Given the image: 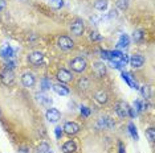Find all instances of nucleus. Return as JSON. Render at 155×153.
<instances>
[{
    "label": "nucleus",
    "instance_id": "7",
    "mask_svg": "<svg viewBox=\"0 0 155 153\" xmlns=\"http://www.w3.org/2000/svg\"><path fill=\"white\" fill-rule=\"evenodd\" d=\"M28 61H29V64H32L35 66H38V65L43 64L44 54L41 53V52H33V53L29 54V57H28Z\"/></svg>",
    "mask_w": 155,
    "mask_h": 153
},
{
    "label": "nucleus",
    "instance_id": "26",
    "mask_svg": "<svg viewBox=\"0 0 155 153\" xmlns=\"http://www.w3.org/2000/svg\"><path fill=\"white\" fill-rule=\"evenodd\" d=\"M52 87V83H51V81H49V79H47V78H44L43 81H41V89L44 90H49Z\"/></svg>",
    "mask_w": 155,
    "mask_h": 153
},
{
    "label": "nucleus",
    "instance_id": "17",
    "mask_svg": "<svg viewBox=\"0 0 155 153\" xmlns=\"http://www.w3.org/2000/svg\"><path fill=\"white\" fill-rule=\"evenodd\" d=\"M76 149H77V147H76V142L74 141H66L64 145H62V152L64 153H73V152H76Z\"/></svg>",
    "mask_w": 155,
    "mask_h": 153
},
{
    "label": "nucleus",
    "instance_id": "29",
    "mask_svg": "<svg viewBox=\"0 0 155 153\" xmlns=\"http://www.w3.org/2000/svg\"><path fill=\"white\" fill-rule=\"evenodd\" d=\"M101 57L104 58V60L110 61V58H111V53H110V52H107V50H102V52H101Z\"/></svg>",
    "mask_w": 155,
    "mask_h": 153
},
{
    "label": "nucleus",
    "instance_id": "21",
    "mask_svg": "<svg viewBox=\"0 0 155 153\" xmlns=\"http://www.w3.org/2000/svg\"><path fill=\"white\" fill-rule=\"evenodd\" d=\"M48 3L53 9H60V8H62L64 4H65L64 0H48Z\"/></svg>",
    "mask_w": 155,
    "mask_h": 153
},
{
    "label": "nucleus",
    "instance_id": "25",
    "mask_svg": "<svg viewBox=\"0 0 155 153\" xmlns=\"http://www.w3.org/2000/svg\"><path fill=\"white\" fill-rule=\"evenodd\" d=\"M146 136H147V139H149L150 142H153L155 140V130L154 128H149V130L146 131Z\"/></svg>",
    "mask_w": 155,
    "mask_h": 153
},
{
    "label": "nucleus",
    "instance_id": "3",
    "mask_svg": "<svg viewBox=\"0 0 155 153\" xmlns=\"http://www.w3.org/2000/svg\"><path fill=\"white\" fill-rule=\"evenodd\" d=\"M57 45L61 50H70L74 48V42L73 40L68 36H60L57 38Z\"/></svg>",
    "mask_w": 155,
    "mask_h": 153
},
{
    "label": "nucleus",
    "instance_id": "11",
    "mask_svg": "<svg viewBox=\"0 0 155 153\" xmlns=\"http://www.w3.org/2000/svg\"><path fill=\"white\" fill-rule=\"evenodd\" d=\"M21 83L25 87H33L35 83H36V79H35V75L31 74V73H25L21 76Z\"/></svg>",
    "mask_w": 155,
    "mask_h": 153
},
{
    "label": "nucleus",
    "instance_id": "22",
    "mask_svg": "<svg viewBox=\"0 0 155 153\" xmlns=\"http://www.w3.org/2000/svg\"><path fill=\"white\" fill-rule=\"evenodd\" d=\"M133 38H134V41L135 42H140V41H143V38H144V32L143 30H135V32L133 33Z\"/></svg>",
    "mask_w": 155,
    "mask_h": 153
},
{
    "label": "nucleus",
    "instance_id": "8",
    "mask_svg": "<svg viewBox=\"0 0 155 153\" xmlns=\"http://www.w3.org/2000/svg\"><path fill=\"white\" fill-rule=\"evenodd\" d=\"M62 130L68 135H76V133H78V131H80V126L77 123H74V121H66Z\"/></svg>",
    "mask_w": 155,
    "mask_h": 153
},
{
    "label": "nucleus",
    "instance_id": "24",
    "mask_svg": "<svg viewBox=\"0 0 155 153\" xmlns=\"http://www.w3.org/2000/svg\"><path fill=\"white\" fill-rule=\"evenodd\" d=\"M129 131H130V133H131V136L134 140H138V132H137V127L134 126V123H130L129 124Z\"/></svg>",
    "mask_w": 155,
    "mask_h": 153
},
{
    "label": "nucleus",
    "instance_id": "1",
    "mask_svg": "<svg viewBox=\"0 0 155 153\" xmlns=\"http://www.w3.org/2000/svg\"><path fill=\"white\" fill-rule=\"evenodd\" d=\"M70 67L76 73H82V71H85L87 67V61L84 57H76L74 60L70 62Z\"/></svg>",
    "mask_w": 155,
    "mask_h": 153
},
{
    "label": "nucleus",
    "instance_id": "27",
    "mask_svg": "<svg viewBox=\"0 0 155 153\" xmlns=\"http://www.w3.org/2000/svg\"><path fill=\"white\" fill-rule=\"evenodd\" d=\"M37 99H38V102H41L44 104H51L52 103V99L48 98V96H44V95H37Z\"/></svg>",
    "mask_w": 155,
    "mask_h": 153
},
{
    "label": "nucleus",
    "instance_id": "23",
    "mask_svg": "<svg viewBox=\"0 0 155 153\" xmlns=\"http://www.w3.org/2000/svg\"><path fill=\"white\" fill-rule=\"evenodd\" d=\"M115 5H117L118 9H121V11H125V9H127V7H129V2H127V0H117Z\"/></svg>",
    "mask_w": 155,
    "mask_h": 153
},
{
    "label": "nucleus",
    "instance_id": "16",
    "mask_svg": "<svg viewBox=\"0 0 155 153\" xmlns=\"http://www.w3.org/2000/svg\"><path fill=\"white\" fill-rule=\"evenodd\" d=\"M122 78L125 79L126 82H127V85L130 86V87H133V89H139L138 85H137V82L133 79V75L130 74V73H125V71H123V73H122Z\"/></svg>",
    "mask_w": 155,
    "mask_h": 153
},
{
    "label": "nucleus",
    "instance_id": "33",
    "mask_svg": "<svg viewBox=\"0 0 155 153\" xmlns=\"http://www.w3.org/2000/svg\"><path fill=\"white\" fill-rule=\"evenodd\" d=\"M81 114H82L85 117H87L90 115V110L87 108V107H81Z\"/></svg>",
    "mask_w": 155,
    "mask_h": 153
},
{
    "label": "nucleus",
    "instance_id": "34",
    "mask_svg": "<svg viewBox=\"0 0 155 153\" xmlns=\"http://www.w3.org/2000/svg\"><path fill=\"white\" fill-rule=\"evenodd\" d=\"M54 133H56V137H57V139H61V136H62V128L61 127H56Z\"/></svg>",
    "mask_w": 155,
    "mask_h": 153
},
{
    "label": "nucleus",
    "instance_id": "37",
    "mask_svg": "<svg viewBox=\"0 0 155 153\" xmlns=\"http://www.w3.org/2000/svg\"><path fill=\"white\" fill-rule=\"evenodd\" d=\"M5 5H7L5 0H0V11H3V9L5 8Z\"/></svg>",
    "mask_w": 155,
    "mask_h": 153
},
{
    "label": "nucleus",
    "instance_id": "4",
    "mask_svg": "<svg viewBox=\"0 0 155 153\" xmlns=\"http://www.w3.org/2000/svg\"><path fill=\"white\" fill-rule=\"evenodd\" d=\"M129 110H130V107L127 106V103H125V102H118L115 104V112H117V115L119 117H122V119L129 116Z\"/></svg>",
    "mask_w": 155,
    "mask_h": 153
},
{
    "label": "nucleus",
    "instance_id": "12",
    "mask_svg": "<svg viewBox=\"0 0 155 153\" xmlns=\"http://www.w3.org/2000/svg\"><path fill=\"white\" fill-rule=\"evenodd\" d=\"M72 74H70V71L65 70V69H61V70H58L57 73V79L61 83H66V82H70L72 81Z\"/></svg>",
    "mask_w": 155,
    "mask_h": 153
},
{
    "label": "nucleus",
    "instance_id": "10",
    "mask_svg": "<svg viewBox=\"0 0 155 153\" xmlns=\"http://www.w3.org/2000/svg\"><path fill=\"white\" fill-rule=\"evenodd\" d=\"M129 61H130V65H131L133 67L139 69V67H142L143 64H144V57L140 54H134V55H131V58H130Z\"/></svg>",
    "mask_w": 155,
    "mask_h": 153
},
{
    "label": "nucleus",
    "instance_id": "40",
    "mask_svg": "<svg viewBox=\"0 0 155 153\" xmlns=\"http://www.w3.org/2000/svg\"><path fill=\"white\" fill-rule=\"evenodd\" d=\"M44 153H53V152H51V151H47V152H44Z\"/></svg>",
    "mask_w": 155,
    "mask_h": 153
},
{
    "label": "nucleus",
    "instance_id": "35",
    "mask_svg": "<svg viewBox=\"0 0 155 153\" xmlns=\"http://www.w3.org/2000/svg\"><path fill=\"white\" fill-rule=\"evenodd\" d=\"M142 92H143V95H144V98H146V99L150 96V91H149V87H147V86H143Z\"/></svg>",
    "mask_w": 155,
    "mask_h": 153
},
{
    "label": "nucleus",
    "instance_id": "31",
    "mask_svg": "<svg viewBox=\"0 0 155 153\" xmlns=\"http://www.w3.org/2000/svg\"><path fill=\"white\" fill-rule=\"evenodd\" d=\"M15 66H16V62L13 60H8V61H7V64H5V67L7 69H11V70L15 69Z\"/></svg>",
    "mask_w": 155,
    "mask_h": 153
},
{
    "label": "nucleus",
    "instance_id": "13",
    "mask_svg": "<svg viewBox=\"0 0 155 153\" xmlns=\"http://www.w3.org/2000/svg\"><path fill=\"white\" fill-rule=\"evenodd\" d=\"M93 73L98 76V78L104 76L106 74V66H105V64H102V62H96V64L93 65Z\"/></svg>",
    "mask_w": 155,
    "mask_h": 153
},
{
    "label": "nucleus",
    "instance_id": "9",
    "mask_svg": "<svg viewBox=\"0 0 155 153\" xmlns=\"http://www.w3.org/2000/svg\"><path fill=\"white\" fill-rule=\"evenodd\" d=\"M45 116H47L49 123H57L60 117H61V114H60V111L57 108H49L47 111V114H45Z\"/></svg>",
    "mask_w": 155,
    "mask_h": 153
},
{
    "label": "nucleus",
    "instance_id": "38",
    "mask_svg": "<svg viewBox=\"0 0 155 153\" xmlns=\"http://www.w3.org/2000/svg\"><path fill=\"white\" fill-rule=\"evenodd\" d=\"M119 153H125V148H123L122 142H119Z\"/></svg>",
    "mask_w": 155,
    "mask_h": 153
},
{
    "label": "nucleus",
    "instance_id": "2",
    "mask_svg": "<svg viewBox=\"0 0 155 153\" xmlns=\"http://www.w3.org/2000/svg\"><path fill=\"white\" fill-rule=\"evenodd\" d=\"M0 81H2L3 85L5 86H11L13 81H15V73L11 69H4V70L2 71V74H0Z\"/></svg>",
    "mask_w": 155,
    "mask_h": 153
},
{
    "label": "nucleus",
    "instance_id": "28",
    "mask_svg": "<svg viewBox=\"0 0 155 153\" xmlns=\"http://www.w3.org/2000/svg\"><path fill=\"white\" fill-rule=\"evenodd\" d=\"M49 151V145L47 144V142H43V144H40V147H38V153H44Z\"/></svg>",
    "mask_w": 155,
    "mask_h": 153
},
{
    "label": "nucleus",
    "instance_id": "18",
    "mask_svg": "<svg viewBox=\"0 0 155 153\" xmlns=\"http://www.w3.org/2000/svg\"><path fill=\"white\" fill-rule=\"evenodd\" d=\"M114 126V123L111 121L110 117L105 116V117H101L100 121H98V127H104V128H111Z\"/></svg>",
    "mask_w": 155,
    "mask_h": 153
},
{
    "label": "nucleus",
    "instance_id": "30",
    "mask_svg": "<svg viewBox=\"0 0 155 153\" xmlns=\"http://www.w3.org/2000/svg\"><path fill=\"white\" fill-rule=\"evenodd\" d=\"M117 16H118V13H117V9H111V11L107 13V19H109V20L117 19Z\"/></svg>",
    "mask_w": 155,
    "mask_h": 153
},
{
    "label": "nucleus",
    "instance_id": "39",
    "mask_svg": "<svg viewBox=\"0 0 155 153\" xmlns=\"http://www.w3.org/2000/svg\"><path fill=\"white\" fill-rule=\"evenodd\" d=\"M19 153H28V149L27 148H20V151H19Z\"/></svg>",
    "mask_w": 155,
    "mask_h": 153
},
{
    "label": "nucleus",
    "instance_id": "6",
    "mask_svg": "<svg viewBox=\"0 0 155 153\" xmlns=\"http://www.w3.org/2000/svg\"><path fill=\"white\" fill-rule=\"evenodd\" d=\"M13 49L12 46L9 44H4L2 48H0V55H2V58H4V60H12L13 58Z\"/></svg>",
    "mask_w": 155,
    "mask_h": 153
},
{
    "label": "nucleus",
    "instance_id": "5",
    "mask_svg": "<svg viewBox=\"0 0 155 153\" xmlns=\"http://www.w3.org/2000/svg\"><path fill=\"white\" fill-rule=\"evenodd\" d=\"M70 30H72V33L76 34V36H81V34L84 33V30H85L84 21L82 20H76V21H73L70 24Z\"/></svg>",
    "mask_w": 155,
    "mask_h": 153
},
{
    "label": "nucleus",
    "instance_id": "14",
    "mask_svg": "<svg viewBox=\"0 0 155 153\" xmlns=\"http://www.w3.org/2000/svg\"><path fill=\"white\" fill-rule=\"evenodd\" d=\"M53 91L56 94H58V95H61V96H66L69 94V89L62 85V83H57V85L53 86Z\"/></svg>",
    "mask_w": 155,
    "mask_h": 153
},
{
    "label": "nucleus",
    "instance_id": "15",
    "mask_svg": "<svg viewBox=\"0 0 155 153\" xmlns=\"http://www.w3.org/2000/svg\"><path fill=\"white\" fill-rule=\"evenodd\" d=\"M129 44H130V38L127 34H121V37H119V40L117 42V46L119 49H126L129 46Z\"/></svg>",
    "mask_w": 155,
    "mask_h": 153
},
{
    "label": "nucleus",
    "instance_id": "36",
    "mask_svg": "<svg viewBox=\"0 0 155 153\" xmlns=\"http://www.w3.org/2000/svg\"><path fill=\"white\" fill-rule=\"evenodd\" d=\"M78 86H80V89H82V86H89V82H87V79H81L80 83H78Z\"/></svg>",
    "mask_w": 155,
    "mask_h": 153
},
{
    "label": "nucleus",
    "instance_id": "20",
    "mask_svg": "<svg viewBox=\"0 0 155 153\" xmlns=\"http://www.w3.org/2000/svg\"><path fill=\"white\" fill-rule=\"evenodd\" d=\"M94 8L97 9V11H106L107 8V0H97L96 3H94Z\"/></svg>",
    "mask_w": 155,
    "mask_h": 153
},
{
    "label": "nucleus",
    "instance_id": "19",
    "mask_svg": "<svg viewBox=\"0 0 155 153\" xmlns=\"http://www.w3.org/2000/svg\"><path fill=\"white\" fill-rule=\"evenodd\" d=\"M96 100L98 103H101V104H104V103H106L107 102V99H109V96H107V94L105 92V91H98V92H96Z\"/></svg>",
    "mask_w": 155,
    "mask_h": 153
},
{
    "label": "nucleus",
    "instance_id": "32",
    "mask_svg": "<svg viewBox=\"0 0 155 153\" xmlns=\"http://www.w3.org/2000/svg\"><path fill=\"white\" fill-rule=\"evenodd\" d=\"M90 38H91L93 41H101V40H102V37H101L97 32H91V33H90Z\"/></svg>",
    "mask_w": 155,
    "mask_h": 153
}]
</instances>
